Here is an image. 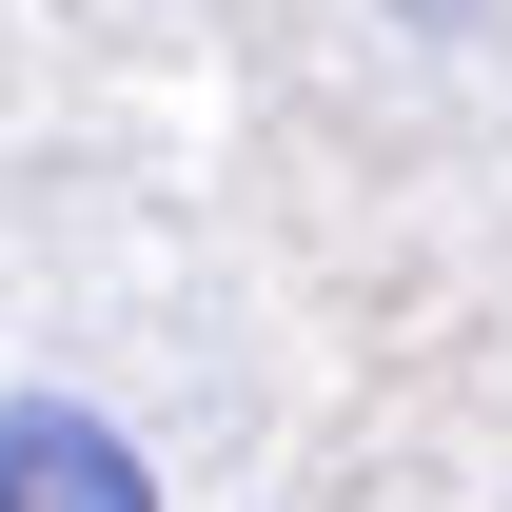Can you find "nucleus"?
I'll list each match as a JSON object with an SVG mask.
<instances>
[{
  "label": "nucleus",
  "instance_id": "1",
  "mask_svg": "<svg viewBox=\"0 0 512 512\" xmlns=\"http://www.w3.org/2000/svg\"><path fill=\"white\" fill-rule=\"evenodd\" d=\"M0 512H158L119 414H79V394H0Z\"/></svg>",
  "mask_w": 512,
  "mask_h": 512
}]
</instances>
